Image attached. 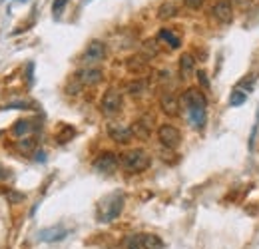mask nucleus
Returning a JSON list of instances; mask_svg holds the SVG:
<instances>
[{"label": "nucleus", "mask_w": 259, "mask_h": 249, "mask_svg": "<svg viewBox=\"0 0 259 249\" xmlns=\"http://www.w3.org/2000/svg\"><path fill=\"white\" fill-rule=\"evenodd\" d=\"M122 208H124V195L120 191H114V193H110L108 197L102 199L100 210H98V219L104 221V223L114 221L122 214Z\"/></svg>", "instance_id": "obj_1"}, {"label": "nucleus", "mask_w": 259, "mask_h": 249, "mask_svg": "<svg viewBox=\"0 0 259 249\" xmlns=\"http://www.w3.org/2000/svg\"><path fill=\"white\" fill-rule=\"evenodd\" d=\"M120 163L128 174H140V172H146L150 168L152 157L146 150H130L120 157Z\"/></svg>", "instance_id": "obj_2"}, {"label": "nucleus", "mask_w": 259, "mask_h": 249, "mask_svg": "<svg viewBox=\"0 0 259 249\" xmlns=\"http://www.w3.org/2000/svg\"><path fill=\"white\" fill-rule=\"evenodd\" d=\"M124 106V98L122 92L116 90V88H110L106 90V94L102 96V102H100V110L104 116H116Z\"/></svg>", "instance_id": "obj_3"}, {"label": "nucleus", "mask_w": 259, "mask_h": 249, "mask_svg": "<svg viewBox=\"0 0 259 249\" xmlns=\"http://www.w3.org/2000/svg\"><path fill=\"white\" fill-rule=\"evenodd\" d=\"M158 140L167 150H176L182 144V132L171 124H163L158 128Z\"/></svg>", "instance_id": "obj_4"}, {"label": "nucleus", "mask_w": 259, "mask_h": 249, "mask_svg": "<svg viewBox=\"0 0 259 249\" xmlns=\"http://www.w3.org/2000/svg\"><path fill=\"white\" fill-rule=\"evenodd\" d=\"M182 104H184V108L190 112V110H205V106H207V98H205V94L201 92L199 88H188L186 92L182 94Z\"/></svg>", "instance_id": "obj_5"}, {"label": "nucleus", "mask_w": 259, "mask_h": 249, "mask_svg": "<svg viewBox=\"0 0 259 249\" xmlns=\"http://www.w3.org/2000/svg\"><path fill=\"white\" fill-rule=\"evenodd\" d=\"M118 165H120V159L114 152H104L94 159V170L98 174H104V176L114 174L118 170Z\"/></svg>", "instance_id": "obj_6"}, {"label": "nucleus", "mask_w": 259, "mask_h": 249, "mask_svg": "<svg viewBox=\"0 0 259 249\" xmlns=\"http://www.w3.org/2000/svg\"><path fill=\"white\" fill-rule=\"evenodd\" d=\"M104 58H106V44L102 40H92L82 54V62L86 64H98Z\"/></svg>", "instance_id": "obj_7"}, {"label": "nucleus", "mask_w": 259, "mask_h": 249, "mask_svg": "<svg viewBox=\"0 0 259 249\" xmlns=\"http://www.w3.org/2000/svg\"><path fill=\"white\" fill-rule=\"evenodd\" d=\"M211 16L220 24H229L233 20V4H231V0H218V2H213Z\"/></svg>", "instance_id": "obj_8"}, {"label": "nucleus", "mask_w": 259, "mask_h": 249, "mask_svg": "<svg viewBox=\"0 0 259 249\" xmlns=\"http://www.w3.org/2000/svg\"><path fill=\"white\" fill-rule=\"evenodd\" d=\"M104 80V72L100 68H82L76 72V82L80 86H96Z\"/></svg>", "instance_id": "obj_9"}, {"label": "nucleus", "mask_w": 259, "mask_h": 249, "mask_svg": "<svg viewBox=\"0 0 259 249\" xmlns=\"http://www.w3.org/2000/svg\"><path fill=\"white\" fill-rule=\"evenodd\" d=\"M68 231H66L62 225H52V227H46L38 233V239L44 241V243H54V241H62Z\"/></svg>", "instance_id": "obj_10"}, {"label": "nucleus", "mask_w": 259, "mask_h": 249, "mask_svg": "<svg viewBox=\"0 0 259 249\" xmlns=\"http://www.w3.org/2000/svg\"><path fill=\"white\" fill-rule=\"evenodd\" d=\"M108 134H110V138H112L114 142H118V144H128L130 140L134 138L132 128L122 126V124H110L108 126Z\"/></svg>", "instance_id": "obj_11"}, {"label": "nucleus", "mask_w": 259, "mask_h": 249, "mask_svg": "<svg viewBox=\"0 0 259 249\" xmlns=\"http://www.w3.org/2000/svg\"><path fill=\"white\" fill-rule=\"evenodd\" d=\"M160 106H162V112L169 118H176L180 114V100L174 96V94H163L160 98Z\"/></svg>", "instance_id": "obj_12"}, {"label": "nucleus", "mask_w": 259, "mask_h": 249, "mask_svg": "<svg viewBox=\"0 0 259 249\" xmlns=\"http://www.w3.org/2000/svg\"><path fill=\"white\" fill-rule=\"evenodd\" d=\"M195 70V58L192 54H182V58H180V74L184 76V78H188V76H192Z\"/></svg>", "instance_id": "obj_13"}, {"label": "nucleus", "mask_w": 259, "mask_h": 249, "mask_svg": "<svg viewBox=\"0 0 259 249\" xmlns=\"http://www.w3.org/2000/svg\"><path fill=\"white\" fill-rule=\"evenodd\" d=\"M138 237H140V243L144 245V249H163V241L154 233H142Z\"/></svg>", "instance_id": "obj_14"}, {"label": "nucleus", "mask_w": 259, "mask_h": 249, "mask_svg": "<svg viewBox=\"0 0 259 249\" xmlns=\"http://www.w3.org/2000/svg\"><path fill=\"white\" fill-rule=\"evenodd\" d=\"M158 40L165 42V44H167L171 50H176V48H180V46H182V40H180V36H178V34H174L171 30H167V28L160 30V34H158Z\"/></svg>", "instance_id": "obj_15"}, {"label": "nucleus", "mask_w": 259, "mask_h": 249, "mask_svg": "<svg viewBox=\"0 0 259 249\" xmlns=\"http://www.w3.org/2000/svg\"><path fill=\"white\" fill-rule=\"evenodd\" d=\"M36 130V124H34V120H18L14 128H12V134L14 136H18V138H22V136H26V134H30Z\"/></svg>", "instance_id": "obj_16"}, {"label": "nucleus", "mask_w": 259, "mask_h": 249, "mask_svg": "<svg viewBox=\"0 0 259 249\" xmlns=\"http://www.w3.org/2000/svg\"><path fill=\"white\" fill-rule=\"evenodd\" d=\"M126 66H128L130 72L140 74V72H144V70L148 68V58H146V56H132V58H128Z\"/></svg>", "instance_id": "obj_17"}, {"label": "nucleus", "mask_w": 259, "mask_h": 249, "mask_svg": "<svg viewBox=\"0 0 259 249\" xmlns=\"http://www.w3.org/2000/svg\"><path fill=\"white\" fill-rule=\"evenodd\" d=\"M188 118H190L192 128H195V130H201V128L205 126V120H207L205 110H190V112H188Z\"/></svg>", "instance_id": "obj_18"}, {"label": "nucleus", "mask_w": 259, "mask_h": 249, "mask_svg": "<svg viewBox=\"0 0 259 249\" xmlns=\"http://www.w3.org/2000/svg\"><path fill=\"white\" fill-rule=\"evenodd\" d=\"M150 130H152V124L146 122V120H140V122H136V124L132 126L134 136H138L140 140H148L150 138Z\"/></svg>", "instance_id": "obj_19"}, {"label": "nucleus", "mask_w": 259, "mask_h": 249, "mask_svg": "<svg viewBox=\"0 0 259 249\" xmlns=\"http://www.w3.org/2000/svg\"><path fill=\"white\" fill-rule=\"evenodd\" d=\"M178 14V6L174 4V2H163L162 6H160V10H158V16L162 18V20H169V18H174Z\"/></svg>", "instance_id": "obj_20"}, {"label": "nucleus", "mask_w": 259, "mask_h": 249, "mask_svg": "<svg viewBox=\"0 0 259 249\" xmlns=\"http://www.w3.org/2000/svg\"><path fill=\"white\" fill-rule=\"evenodd\" d=\"M126 88H128V94H132V96H142L144 90L148 88V84H146V80H134Z\"/></svg>", "instance_id": "obj_21"}, {"label": "nucleus", "mask_w": 259, "mask_h": 249, "mask_svg": "<svg viewBox=\"0 0 259 249\" xmlns=\"http://www.w3.org/2000/svg\"><path fill=\"white\" fill-rule=\"evenodd\" d=\"M245 100H247V96H245V94L237 88V90H233V92H231V96H229V106L237 108V106L245 104Z\"/></svg>", "instance_id": "obj_22"}, {"label": "nucleus", "mask_w": 259, "mask_h": 249, "mask_svg": "<svg viewBox=\"0 0 259 249\" xmlns=\"http://www.w3.org/2000/svg\"><path fill=\"white\" fill-rule=\"evenodd\" d=\"M144 52H146V58H148V56H150V58L158 56V52H160L158 40H146V42H144Z\"/></svg>", "instance_id": "obj_23"}, {"label": "nucleus", "mask_w": 259, "mask_h": 249, "mask_svg": "<svg viewBox=\"0 0 259 249\" xmlns=\"http://www.w3.org/2000/svg\"><path fill=\"white\" fill-rule=\"evenodd\" d=\"M62 130H64L62 134H56V140H58L60 144H66V142H70V140L74 138V134H76V130H74V128H70V126H64Z\"/></svg>", "instance_id": "obj_24"}, {"label": "nucleus", "mask_w": 259, "mask_h": 249, "mask_svg": "<svg viewBox=\"0 0 259 249\" xmlns=\"http://www.w3.org/2000/svg\"><path fill=\"white\" fill-rule=\"evenodd\" d=\"M18 148H20L22 152H34V148H36V140H34V138H20Z\"/></svg>", "instance_id": "obj_25"}, {"label": "nucleus", "mask_w": 259, "mask_h": 249, "mask_svg": "<svg viewBox=\"0 0 259 249\" xmlns=\"http://www.w3.org/2000/svg\"><path fill=\"white\" fill-rule=\"evenodd\" d=\"M2 193L12 201V203H20V201H24V193H20V191H12V189H2Z\"/></svg>", "instance_id": "obj_26"}, {"label": "nucleus", "mask_w": 259, "mask_h": 249, "mask_svg": "<svg viewBox=\"0 0 259 249\" xmlns=\"http://www.w3.org/2000/svg\"><path fill=\"white\" fill-rule=\"evenodd\" d=\"M66 4H68V0H54V4H52V12H54L56 18L62 14V10H64Z\"/></svg>", "instance_id": "obj_27"}, {"label": "nucleus", "mask_w": 259, "mask_h": 249, "mask_svg": "<svg viewBox=\"0 0 259 249\" xmlns=\"http://www.w3.org/2000/svg\"><path fill=\"white\" fill-rule=\"evenodd\" d=\"M231 4L237 10H249V6L253 4V0H231Z\"/></svg>", "instance_id": "obj_28"}, {"label": "nucleus", "mask_w": 259, "mask_h": 249, "mask_svg": "<svg viewBox=\"0 0 259 249\" xmlns=\"http://www.w3.org/2000/svg\"><path fill=\"white\" fill-rule=\"evenodd\" d=\"M197 82H199V86H201L203 90H207V88H209V80H207V74H205L203 70H199V72H197Z\"/></svg>", "instance_id": "obj_29"}, {"label": "nucleus", "mask_w": 259, "mask_h": 249, "mask_svg": "<svg viewBox=\"0 0 259 249\" xmlns=\"http://www.w3.org/2000/svg\"><path fill=\"white\" fill-rule=\"evenodd\" d=\"M2 108H20V110H30V108H32V104H28V102H14V104H6V106H2Z\"/></svg>", "instance_id": "obj_30"}, {"label": "nucleus", "mask_w": 259, "mask_h": 249, "mask_svg": "<svg viewBox=\"0 0 259 249\" xmlns=\"http://www.w3.org/2000/svg\"><path fill=\"white\" fill-rule=\"evenodd\" d=\"M257 128H259V112H257V120H255V124H253V132H251V136H249V150H253V146H255V134H257Z\"/></svg>", "instance_id": "obj_31"}, {"label": "nucleus", "mask_w": 259, "mask_h": 249, "mask_svg": "<svg viewBox=\"0 0 259 249\" xmlns=\"http://www.w3.org/2000/svg\"><path fill=\"white\" fill-rule=\"evenodd\" d=\"M184 4H186L188 8H192V10H197V8H201L203 0H184Z\"/></svg>", "instance_id": "obj_32"}, {"label": "nucleus", "mask_w": 259, "mask_h": 249, "mask_svg": "<svg viewBox=\"0 0 259 249\" xmlns=\"http://www.w3.org/2000/svg\"><path fill=\"white\" fill-rule=\"evenodd\" d=\"M128 249H144V245H142V243H140V237H138V235H136V237H132V239H130Z\"/></svg>", "instance_id": "obj_33"}, {"label": "nucleus", "mask_w": 259, "mask_h": 249, "mask_svg": "<svg viewBox=\"0 0 259 249\" xmlns=\"http://www.w3.org/2000/svg\"><path fill=\"white\" fill-rule=\"evenodd\" d=\"M8 178H10V172L0 163V182H4V180H8Z\"/></svg>", "instance_id": "obj_34"}, {"label": "nucleus", "mask_w": 259, "mask_h": 249, "mask_svg": "<svg viewBox=\"0 0 259 249\" xmlns=\"http://www.w3.org/2000/svg\"><path fill=\"white\" fill-rule=\"evenodd\" d=\"M36 156H34V159L36 161H46V156H44V152H34Z\"/></svg>", "instance_id": "obj_35"}, {"label": "nucleus", "mask_w": 259, "mask_h": 249, "mask_svg": "<svg viewBox=\"0 0 259 249\" xmlns=\"http://www.w3.org/2000/svg\"><path fill=\"white\" fill-rule=\"evenodd\" d=\"M32 70H34V64L30 62V64H28V74H26V76H28V82H30V84H32Z\"/></svg>", "instance_id": "obj_36"}, {"label": "nucleus", "mask_w": 259, "mask_h": 249, "mask_svg": "<svg viewBox=\"0 0 259 249\" xmlns=\"http://www.w3.org/2000/svg\"><path fill=\"white\" fill-rule=\"evenodd\" d=\"M20 2H28V0H20Z\"/></svg>", "instance_id": "obj_37"}]
</instances>
